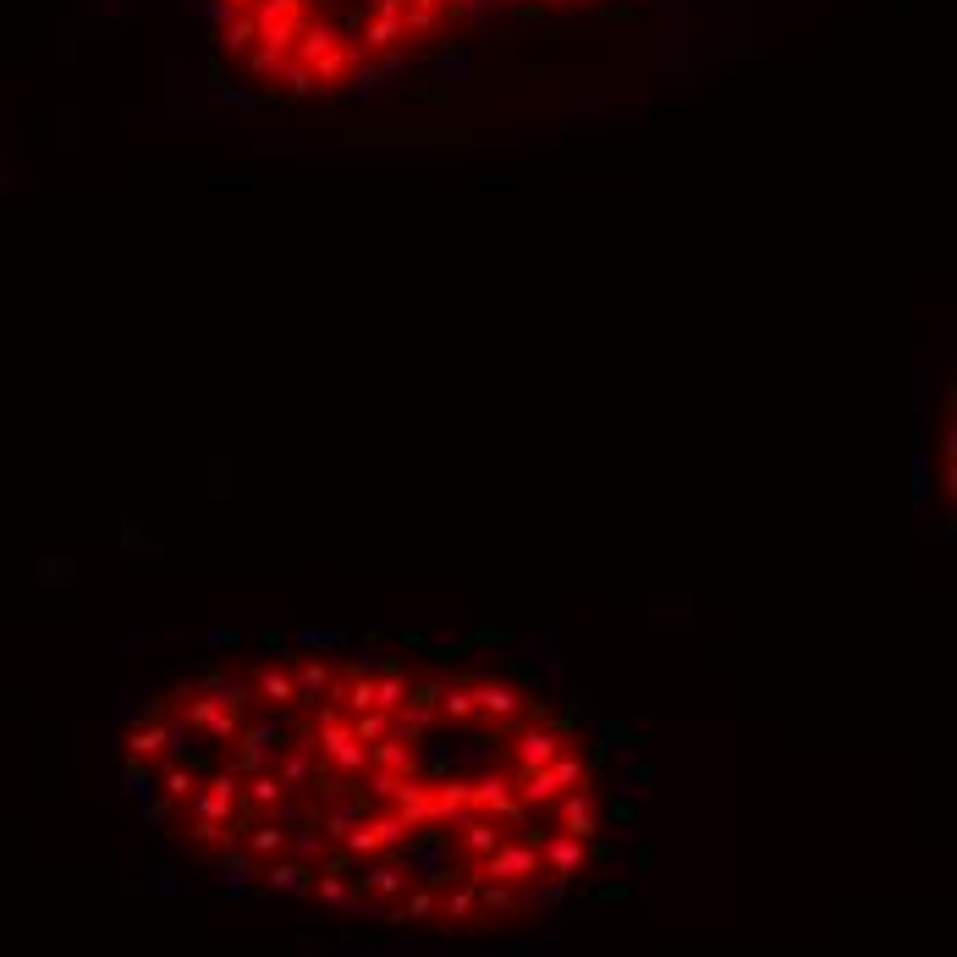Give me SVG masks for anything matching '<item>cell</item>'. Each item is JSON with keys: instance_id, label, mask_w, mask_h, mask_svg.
<instances>
[{"instance_id": "cell-1", "label": "cell", "mask_w": 957, "mask_h": 957, "mask_svg": "<svg viewBox=\"0 0 957 957\" xmlns=\"http://www.w3.org/2000/svg\"><path fill=\"white\" fill-rule=\"evenodd\" d=\"M473 869L479 880H506V886H528V880L545 875V858H539L534 842H523V836H501V847L495 853H484L479 864H462Z\"/></svg>"}, {"instance_id": "cell-2", "label": "cell", "mask_w": 957, "mask_h": 957, "mask_svg": "<svg viewBox=\"0 0 957 957\" xmlns=\"http://www.w3.org/2000/svg\"><path fill=\"white\" fill-rule=\"evenodd\" d=\"M473 721H490V726L528 721V693L512 677H479L473 682Z\"/></svg>"}, {"instance_id": "cell-3", "label": "cell", "mask_w": 957, "mask_h": 957, "mask_svg": "<svg viewBox=\"0 0 957 957\" xmlns=\"http://www.w3.org/2000/svg\"><path fill=\"white\" fill-rule=\"evenodd\" d=\"M281 748H286V721H281V715H264V721H253V726H242V732H237V759H231V770H237V776L270 770Z\"/></svg>"}, {"instance_id": "cell-4", "label": "cell", "mask_w": 957, "mask_h": 957, "mask_svg": "<svg viewBox=\"0 0 957 957\" xmlns=\"http://www.w3.org/2000/svg\"><path fill=\"white\" fill-rule=\"evenodd\" d=\"M314 748H319V765H330L341 781H358L363 770H369V748L352 737V726H347V721L319 726V732H314Z\"/></svg>"}, {"instance_id": "cell-5", "label": "cell", "mask_w": 957, "mask_h": 957, "mask_svg": "<svg viewBox=\"0 0 957 957\" xmlns=\"http://www.w3.org/2000/svg\"><path fill=\"white\" fill-rule=\"evenodd\" d=\"M275 781H281V792L286 798H303L308 787H314V776H319V748H314V732H292L286 737V748H281V759H275Z\"/></svg>"}, {"instance_id": "cell-6", "label": "cell", "mask_w": 957, "mask_h": 957, "mask_svg": "<svg viewBox=\"0 0 957 957\" xmlns=\"http://www.w3.org/2000/svg\"><path fill=\"white\" fill-rule=\"evenodd\" d=\"M561 732L545 721H517V737H512V770H539L561 754Z\"/></svg>"}, {"instance_id": "cell-7", "label": "cell", "mask_w": 957, "mask_h": 957, "mask_svg": "<svg viewBox=\"0 0 957 957\" xmlns=\"http://www.w3.org/2000/svg\"><path fill=\"white\" fill-rule=\"evenodd\" d=\"M187 704V721H193V732L198 737H209V743H237V732H242V715L237 710H220L209 693H193V699H182Z\"/></svg>"}, {"instance_id": "cell-8", "label": "cell", "mask_w": 957, "mask_h": 957, "mask_svg": "<svg viewBox=\"0 0 957 957\" xmlns=\"http://www.w3.org/2000/svg\"><path fill=\"white\" fill-rule=\"evenodd\" d=\"M539 858H545L550 875L578 880L583 869L594 864V847H589V842H578V836H567V831H545V836H539Z\"/></svg>"}, {"instance_id": "cell-9", "label": "cell", "mask_w": 957, "mask_h": 957, "mask_svg": "<svg viewBox=\"0 0 957 957\" xmlns=\"http://www.w3.org/2000/svg\"><path fill=\"white\" fill-rule=\"evenodd\" d=\"M385 809H396L413 831H424V825L435 820V781H429V776H402Z\"/></svg>"}, {"instance_id": "cell-10", "label": "cell", "mask_w": 957, "mask_h": 957, "mask_svg": "<svg viewBox=\"0 0 957 957\" xmlns=\"http://www.w3.org/2000/svg\"><path fill=\"white\" fill-rule=\"evenodd\" d=\"M556 831L578 836V842H594L600 836V803H594V792H561L556 798Z\"/></svg>"}, {"instance_id": "cell-11", "label": "cell", "mask_w": 957, "mask_h": 957, "mask_svg": "<svg viewBox=\"0 0 957 957\" xmlns=\"http://www.w3.org/2000/svg\"><path fill=\"white\" fill-rule=\"evenodd\" d=\"M440 924H468L473 913H479V875H473V869H457V875L446 880V886H440Z\"/></svg>"}, {"instance_id": "cell-12", "label": "cell", "mask_w": 957, "mask_h": 957, "mask_svg": "<svg viewBox=\"0 0 957 957\" xmlns=\"http://www.w3.org/2000/svg\"><path fill=\"white\" fill-rule=\"evenodd\" d=\"M369 820V803H363V792H336L330 803H319V836L325 842H341V836L352 831V825H363Z\"/></svg>"}, {"instance_id": "cell-13", "label": "cell", "mask_w": 957, "mask_h": 957, "mask_svg": "<svg viewBox=\"0 0 957 957\" xmlns=\"http://www.w3.org/2000/svg\"><path fill=\"white\" fill-rule=\"evenodd\" d=\"M512 792H517V803H523L528 814L550 809V803L561 798V787H556V776H550V765H539V770H512Z\"/></svg>"}, {"instance_id": "cell-14", "label": "cell", "mask_w": 957, "mask_h": 957, "mask_svg": "<svg viewBox=\"0 0 957 957\" xmlns=\"http://www.w3.org/2000/svg\"><path fill=\"white\" fill-rule=\"evenodd\" d=\"M352 886L363 891V897H402L407 891V880H402V869H396V858H369V864L358 869V875H352Z\"/></svg>"}, {"instance_id": "cell-15", "label": "cell", "mask_w": 957, "mask_h": 957, "mask_svg": "<svg viewBox=\"0 0 957 957\" xmlns=\"http://www.w3.org/2000/svg\"><path fill=\"white\" fill-rule=\"evenodd\" d=\"M264 886L281 891V897H308L314 891V869L297 864V858H264Z\"/></svg>"}, {"instance_id": "cell-16", "label": "cell", "mask_w": 957, "mask_h": 957, "mask_svg": "<svg viewBox=\"0 0 957 957\" xmlns=\"http://www.w3.org/2000/svg\"><path fill=\"white\" fill-rule=\"evenodd\" d=\"M165 754H176V765L204 770L209 748L198 743V732H193V721H187V715H171V721H165Z\"/></svg>"}, {"instance_id": "cell-17", "label": "cell", "mask_w": 957, "mask_h": 957, "mask_svg": "<svg viewBox=\"0 0 957 957\" xmlns=\"http://www.w3.org/2000/svg\"><path fill=\"white\" fill-rule=\"evenodd\" d=\"M281 798H286V792H281V781H275V770H253V776H242V814H248V820L270 814Z\"/></svg>"}, {"instance_id": "cell-18", "label": "cell", "mask_w": 957, "mask_h": 957, "mask_svg": "<svg viewBox=\"0 0 957 957\" xmlns=\"http://www.w3.org/2000/svg\"><path fill=\"white\" fill-rule=\"evenodd\" d=\"M292 688H297V710H314V704L325 699L336 682H330V666H325V660H303V666H297V677H292Z\"/></svg>"}, {"instance_id": "cell-19", "label": "cell", "mask_w": 957, "mask_h": 957, "mask_svg": "<svg viewBox=\"0 0 957 957\" xmlns=\"http://www.w3.org/2000/svg\"><path fill=\"white\" fill-rule=\"evenodd\" d=\"M253 693H259L264 704H275V710H297V688H292V677H286L281 666H264V671H253V682H248Z\"/></svg>"}, {"instance_id": "cell-20", "label": "cell", "mask_w": 957, "mask_h": 957, "mask_svg": "<svg viewBox=\"0 0 957 957\" xmlns=\"http://www.w3.org/2000/svg\"><path fill=\"white\" fill-rule=\"evenodd\" d=\"M314 891H319V902H325V908H336V913H358V886H352V880L341 875L336 864H330V869H319Z\"/></svg>"}, {"instance_id": "cell-21", "label": "cell", "mask_w": 957, "mask_h": 957, "mask_svg": "<svg viewBox=\"0 0 957 957\" xmlns=\"http://www.w3.org/2000/svg\"><path fill=\"white\" fill-rule=\"evenodd\" d=\"M369 765L391 770V776H418V748L402 743V737H385V743L369 748Z\"/></svg>"}, {"instance_id": "cell-22", "label": "cell", "mask_w": 957, "mask_h": 957, "mask_svg": "<svg viewBox=\"0 0 957 957\" xmlns=\"http://www.w3.org/2000/svg\"><path fill=\"white\" fill-rule=\"evenodd\" d=\"M281 847H286V831L275 820H248L242 825V853H253V858H281Z\"/></svg>"}, {"instance_id": "cell-23", "label": "cell", "mask_w": 957, "mask_h": 957, "mask_svg": "<svg viewBox=\"0 0 957 957\" xmlns=\"http://www.w3.org/2000/svg\"><path fill=\"white\" fill-rule=\"evenodd\" d=\"M220 875H226V891H231V897H242V891H253V880H259V858L242 853V842H237V847H226V853H220Z\"/></svg>"}, {"instance_id": "cell-24", "label": "cell", "mask_w": 957, "mask_h": 957, "mask_svg": "<svg viewBox=\"0 0 957 957\" xmlns=\"http://www.w3.org/2000/svg\"><path fill=\"white\" fill-rule=\"evenodd\" d=\"M523 886H506V880H479V908L490 913V919H517L523 913V897H517Z\"/></svg>"}, {"instance_id": "cell-25", "label": "cell", "mask_w": 957, "mask_h": 957, "mask_svg": "<svg viewBox=\"0 0 957 957\" xmlns=\"http://www.w3.org/2000/svg\"><path fill=\"white\" fill-rule=\"evenodd\" d=\"M215 44H220L226 55H248L253 44H259V28H253V17H248V11H231V17L220 22Z\"/></svg>"}, {"instance_id": "cell-26", "label": "cell", "mask_w": 957, "mask_h": 957, "mask_svg": "<svg viewBox=\"0 0 957 957\" xmlns=\"http://www.w3.org/2000/svg\"><path fill=\"white\" fill-rule=\"evenodd\" d=\"M407 688H413V677H407L402 666H396V671H385V677H374V710L396 715V710L407 704Z\"/></svg>"}, {"instance_id": "cell-27", "label": "cell", "mask_w": 957, "mask_h": 957, "mask_svg": "<svg viewBox=\"0 0 957 957\" xmlns=\"http://www.w3.org/2000/svg\"><path fill=\"white\" fill-rule=\"evenodd\" d=\"M550 776H556L561 792H583L594 770H589V759H583V754H567V748H561V754L550 759Z\"/></svg>"}, {"instance_id": "cell-28", "label": "cell", "mask_w": 957, "mask_h": 957, "mask_svg": "<svg viewBox=\"0 0 957 957\" xmlns=\"http://www.w3.org/2000/svg\"><path fill=\"white\" fill-rule=\"evenodd\" d=\"M391 721L396 715H385V710H358V715H347V726H352V737H358L363 748H374V743H385V737H391Z\"/></svg>"}, {"instance_id": "cell-29", "label": "cell", "mask_w": 957, "mask_h": 957, "mask_svg": "<svg viewBox=\"0 0 957 957\" xmlns=\"http://www.w3.org/2000/svg\"><path fill=\"white\" fill-rule=\"evenodd\" d=\"M198 693H209V699H215L220 704V710H237L242 715V704H248V682H242V677H215V671H209V677H204V688H198Z\"/></svg>"}, {"instance_id": "cell-30", "label": "cell", "mask_w": 957, "mask_h": 957, "mask_svg": "<svg viewBox=\"0 0 957 957\" xmlns=\"http://www.w3.org/2000/svg\"><path fill=\"white\" fill-rule=\"evenodd\" d=\"M286 847H292V858H297V864H308V869H314V864H325V836H319V825H297V831H286Z\"/></svg>"}, {"instance_id": "cell-31", "label": "cell", "mask_w": 957, "mask_h": 957, "mask_svg": "<svg viewBox=\"0 0 957 957\" xmlns=\"http://www.w3.org/2000/svg\"><path fill=\"white\" fill-rule=\"evenodd\" d=\"M440 715H446L451 726H468L473 721V682H451V688H440Z\"/></svg>"}, {"instance_id": "cell-32", "label": "cell", "mask_w": 957, "mask_h": 957, "mask_svg": "<svg viewBox=\"0 0 957 957\" xmlns=\"http://www.w3.org/2000/svg\"><path fill=\"white\" fill-rule=\"evenodd\" d=\"M160 754H165V721L138 726V732H132V759H138V765H154Z\"/></svg>"}, {"instance_id": "cell-33", "label": "cell", "mask_w": 957, "mask_h": 957, "mask_svg": "<svg viewBox=\"0 0 957 957\" xmlns=\"http://www.w3.org/2000/svg\"><path fill=\"white\" fill-rule=\"evenodd\" d=\"M336 847H341L347 858H374V853H380V831H374V820H363V825H352V831L341 836Z\"/></svg>"}, {"instance_id": "cell-34", "label": "cell", "mask_w": 957, "mask_h": 957, "mask_svg": "<svg viewBox=\"0 0 957 957\" xmlns=\"http://www.w3.org/2000/svg\"><path fill=\"white\" fill-rule=\"evenodd\" d=\"M160 792H165L171 803H187V798L198 792V770H193V765H171V770L160 776Z\"/></svg>"}, {"instance_id": "cell-35", "label": "cell", "mask_w": 957, "mask_h": 957, "mask_svg": "<svg viewBox=\"0 0 957 957\" xmlns=\"http://www.w3.org/2000/svg\"><path fill=\"white\" fill-rule=\"evenodd\" d=\"M435 902H440V891H435V886H413V891H402V924L429 919V913H435Z\"/></svg>"}, {"instance_id": "cell-36", "label": "cell", "mask_w": 957, "mask_h": 957, "mask_svg": "<svg viewBox=\"0 0 957 957\" xmlns=\"http://www.w3.org/2000/svg\"><path fill=\"white\" fill-rule=\"evenodd\" d=\"M281 66H286V55H281V50H270V44H253V50H248V72L259 77V83L281 77Z\"/></svg>"}, {"instance_id": "cell-37", "label": "cell", "mask_w": 957, "mask_h": 957, "mask_svg": "<svg viewBox=\"0 0 957 957\" xmlns=\"http://www.w3.org/2000/svg\"><path fill=\"white\" fill-rule=\"evenodd\" d=\"M121 787H127L132 798H154V792H160V776H154L149 765H138V759H132V765L121 770Z\"/></svg>"}, {"instance_id": "cell-38", "label": "cell", "mask_w": 957, "mask_h": 957, "mask_svg": "<svg viewBox=\"0 0 957 957\" xmlns=\"http://www.w3.org/2000/svg\"><path fill=\"white\" fill-rule=\"evenodd\" d=\"M281 83H286V94H314V72H308L303 61H292V55H286V66H281Z\"/></svg>"}]
</instances>
